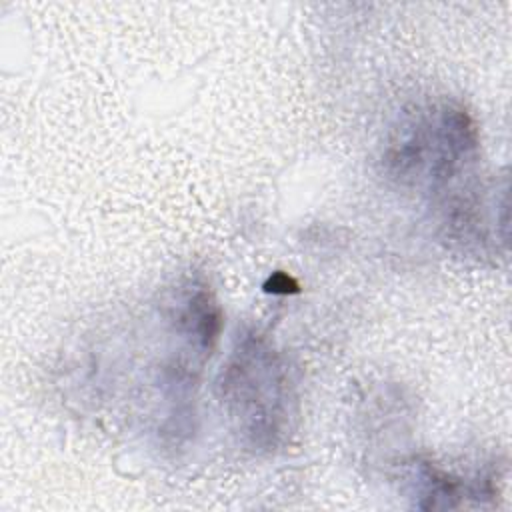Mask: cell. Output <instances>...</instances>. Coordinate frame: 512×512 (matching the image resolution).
<instances>
[{
	"instance_id": "obj_1",
	"label": "cell",
	"mask_w": 512,
	"mask_h": 512,
	"mask_svg": "<svg viewBox=\"0 0 512 512\" xmlns=\"http://www.w3.org/2000/svg\"><path fill=\"white\" fill-rule=\"evenodd\" d=\"M476 146L474 124L462 108L442 106L418 116L390 144L386 160L398 178L442 184Z\"/></svg>"
}]
</instances>
